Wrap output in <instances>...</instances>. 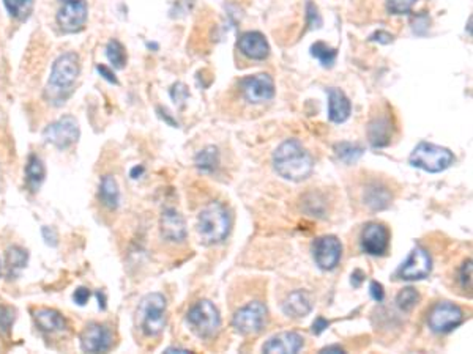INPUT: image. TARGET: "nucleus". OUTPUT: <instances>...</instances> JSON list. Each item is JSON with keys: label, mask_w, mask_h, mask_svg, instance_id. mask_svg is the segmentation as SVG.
Wrapping results in <instances>:
<instances>
[{"label": "nucleus", "mask_w": 473, "mask_h": 354, "mask_svg": "<svg viewBox=\"0 0 473 354\" xmlns=\"http://www.w3.org/2000/svg\"><path fill=\"white\" fill-rule=\"evenodd\" d=\"M267 323V307L261 301H253L235 312L232 326L238 334L251 335L261 332Z\"/></svg>", "instance_id": "7"}, {"label": "nucleus", "mask_w": 473, "mask_h": 354, "mask_svg": "<svg viewBox=\"0 0 473 354\" xmlns=\"http://www.w3.org/2000/svg\"><path fill=\"white\" fill-rule=\"evenodd\" d=\"M33 316L37 326L45 332H61L67 329V321L57 310L38 309Z\"/></svg>", "instance_id": "22"}, {"label": "nucleus", "mask_w": 473, "mask_h": 354, "mask_svg": "<svg viewBox=\"0 0 473 354\" xmlns=\"http://www.w3.org/2000/svg\"><path fill=\"white\" fill-rule=\"evenodd\" d=\"M161 235L171 243H182L187 239V222L177 209L169 208L161 216Z\"/></svg>", "instance_id": "16"}, {"label": "nucleus", "mask_w": 473, "mask_h": 354, "mask_svg": "<svg viewBox=\"0 0 473 354\" xmlns=\"http://www.w3.org/2000/svg\"><path fill=\"white\" fill-rule=\"evenodd\" d=\"M97 296H98V301H100V307L101 309H106V299H104V295H103V293H101V291H98L97 293Z\"/></svg>", "instance_id": "49"}, {"label": "nucleus", "mask_w": 473, "mask_h": 354, "mask_svg": "<svg viewBox=\"0 0 473 354\" xmlns=\"http://www.w3.org/2000/svg\"><path fill=\"white\" fill-rule=\"evenodd\" d=\"M328 353H330V354H343V353H346V350L339 345H330V346H325L320 350V354H328Z\"/></svg>", "instance_id": "45"}, {"label": "nucleus", "mask_w": 473, "mask_h": 354, "mask_svg": "<svg viewBox=\"0 0 473 354\" xmlns=\"http://www.w3.org/2000/svg\"><path fill=\"white\" fill-rule=\"evenodd\" d=\"M97 71H98V73H100L101 76L104 77V79H106L107 82L116 83V86H117V83H118V81H117L116 74H114L112 71L106 67V65H97Z\"/></svg>", "instance_id": "42"}, {"label": "nucleus", "mask_w": 473, "mask_h": 354, "mask_svg": "<svg viewBox=\"0 0 473 354\" xmlns=\"http://www.w3.org/2000/svg\"><path fill=\"white\" fill-rule=\"evenodd\" d=\"M311 56L319 60L323 68H332L338 58V51L325 45L323 41H317L311 46Z\"/></svg>", "instance_id": "27"}, {"label": "nucleus", "mask_w": 473, "mask_h": 354, "mask_svg": "<svg viewBox=\"0 0 473 354\" xmlns=\"http://www.w3.org/2000/svg\"><path fill=\"white\" fill-rule=\"evenodd\" d=\"M232 219L227 208L219 202H210L202 208L197 218V233L201 243L213 246L223 243L231 232Z\"/></svg>", "instance_id": "3"}, {"label": "nucleus", "mask_w": 473, "mask_h": 354, "mask_svg": "<svg viewBox=\"0 0 473 354\" xmlns=\"http://www.w3.org/2000/svg\"><path fill=\"white\" fill-rule=\"evenodd\" d=\"M158 112H160V117H161V118H164L166 122L169 123L171 126H173V128H177L178 123H177L176 120H173V118L169 115V112H167L166 109H161V107H158Z\"/></svg>", "instance_id": "46"}, {"label": "nucleus", "mask_w": 473, "mask_h": 354, "mask_svg": "<svg viewBox=\"0 0 473 354\" xmlns=\"http://www.w3.org/2000/svg\"><path fill=\"white\" fill-rule=\"evenodd\" d=\"M238 49L251 60H265L270 54L268 41L261 32H247L238 38Z\"/></svg>", "instance_id": "19"}, {"label": "nucleus", "mask_w": 473, "mask_h": 354, "mask_svg": "<svg viewBox=\"0 0 473 354\" xmlns=\"http://www.w3.org/2000/svg\"><path fill=\"white\" fill-rule=\"evenodd\" d=\"M464 321V312L460 310L459 305L442 301L437 303L433 310L429 312L428 316V326L431 331L437 334H448L453 329H456L460 323Z\"/></svg>", "instance_id": "8"}, {"label": "nucleus", "mask_w": 473, "mask_h": 354, "mask_svg": "<svg viewBox=\"0 0 473 354\" xmlns=\"http://www.w3.org/2000/svg\"><path fill=\"white\" fill-rule=\"evenodd\" d=\"M364 277H366V274H364L362 269H355V271L352 273V279H350V284L355 287V288H360Z\"/></svg>", "instance_id": "44"}, {"label": "nucleus", "mask_w": 473, "mask_h": 354, "mask_svg": "<svg viewBox=\"0 0 473 354\" xmlns=\"http://www.w3.org/2000/svg\"><path fill=\"white\" fill-rule=\"evenodd\" d=\"M3 3L8 13L20 21L27 19L32 13L33 0H3Z\"/></svg>", "instance_id": "31"}, {"label": "nucleus", "mask_w": 473, "mask_h": 354, "mask_svg": "<svg viewBox=\"0 0 473 354\" xmlns=\"http://www.w3.org/2000/svg\"><path fill=\"white\" fill-rule=\"evenodd\" d=\"M196 167L203 173H213L215 170L218 169L219 166V152L217 147H206L203 150H201L199 153H197L196 159Z\"/></svg>", "instance_id": "26"}, {"label": "nucleus", "mask_w": 473, "mask_h": 354, "mask_svg": "<svg viewBox=\"0 0 473 354\" xmlns=\"http://www.w3.org/2000/svg\"><path fill=\"white\" fill-rule=\"evenodd\" d=\"M166 353H191L189 350H185V348H176V346H171L167 348Z\"/></svg>", "instance_id": "48"}, {"label": "nucleus", "mask_w": 473, "mask_h": 354, "mask_svg": "<svg viewBox=\"0 0 473 354\" xmlns=\"http://www.w3.org/2000/svg\"><path fill=\"white\" fill-rule=\"evenodd\" d=\"M352 104L339 88H328V118L333 123H344L350 117Z\"/></svg>", "instance_id": "20"}, {"label": "nucleus", "mask_w": 473, "mask_h": 354, "mask_svg": "<svg viewBox=\"0 0 473 354\" xmlns=\"http://www.w3.org/2000/svg\"><path fill=\"white\" fill-rule=\"evenodd\" d=\"M136 323L147 337L161 334L166 326V298L161 293L144 296L137 305Z\"/></svg>", "instance_id": "4"}, {"label": "nucleus", "mask_w": 473, "mask_h": 354, "mask_svg": "<svg viewBox=\"0 0 473 354\" xmlns=\"http://www.w3.org/2000/svg\"><path fill=\"white\" fill-rule=\"evenodd\" d=\"M362 249L364 254L373 257H382L390 248V232L379 222H371L364 227L360 239Z\"/></svg>", "instance_id": "12"}, {"label": "nucleus", "mask_w": 473, "mask_h": 354, "mask_svg": "<svg viewBox=\"0 0 473 354\" xmlns=\"http://www.w3.org/2000/svg\"><path fill=\"white\" fill-rule=\"evenodd\" d=\"M100 199L109 209H116L121 202V191L116 178L112 175H104L100 183Z\"/></svg>", "instance_id": "24"}, {"label": "nucleus", "mask_w": 473, "mask_h": 354, "mask_svg": "<svg viewBox=\"0 0 473 354\" xmlns=\"http://www.w3.org/2000/svg\"><path fill=\"white\" fill-rule=\"evenodd\" d=\"M328 326H330V321L325 320V318H323V316L316 318V321H314V325H313V334L320 335Z\"/></svg>", "instance_id": "43"}, {"label": "nucleus", "mask_w": 473, "mask_h": 354, "mask_svg": "<svg viewBox=\"0 0 473 354\" xmlns=\"http://www.w3.org/2000/svg\"><path fill=\"white\" fill-rule=\"evenodd\" d=\"M363 199H364V203H366L371 209H374V211H382V209L390 207L393 195H391V192L388 191V188H385V186L374 183V184H369L366 191H364Z\"/></svg>", "instance_id": "23"}, {"label": "nucleus", "mask_w": 473, "mask_h": 354, "mask_svg": "<svg viewBox=\"0 0 473 354\" xmlns=\"http://www.w3.org/2000/svg\"><path fill=\"white\" fill-rule=\"evenodd\" d=\"M61 2L63 3V2H76V0H61Z\"/></svg>", "instance_id": "50"}, {"label": "nucleus", "mask_w": 473, "mask_h": 354, "mask_svg": "<svg viewBox=\"0 0 473 354\" xmlns=\"http://www.w3.org/2000/svg\"><path fill=\"white\" fill-rule=\"evenodd\" d=\"M73 299H75V303L77 305H84L86 304L88 299H91V291L87 290V288H84V287H79L77 290L75 291V295H73Z\"/></svg>", "instance_id": "40"}, {"label": "nucleus", "mask_w": 473, "mask_h": 354, "mask_svg": "<svg viewBox=\"0 0 473 354\" xmlns=\"http://www.w3.org/2000/svg\"><path fill=\"white\" fill-rule=\"evenodd\" d=\"M41 233H43V238H45V241L47 246H57V232L51 229V227H43V230H41Z\"/></svg>", "instance_id": "41"}, {"label": "nucleus", "mask_w": 473, "mask_h": 354, "mask_svg": "<svg viewBox=\"0 0 473 354\" xmlns=\"http://www.w3.org/2000/svg\"><path fill=\"white\" fill-rule=\"evenodd\" d=\"M79 56L76 52L62 54L52 65L49 81L45 88V98L52 106H62L75 92L79 76Z\"/></svg>", "instance_id": "2"}, {"label": "nucleus", "mask_w": 473, "mask_h": 354, "mask_svg": "<svg viewBox=\"0 0 473 354\" xmlns=\"http://www.w3.org/2000/svg\"><path fill=\"white\" fill-rule=\"evenodd\" d=\"M313 310V301L307 291L297 290L290 293L283 303V312L290 318H303Z\"/></svg>", "instance_id": "21"}, {"label": "nucleus", "mask_w": 473, "mask_h": 354, "mask_svg": "<svg viewBox=\"0 0 473 354\" xmlns=\"http://www.w3.org/2000/svg\"><path fill=\"white\" fill-rule=\"evenodd\" d=\"M409 164L428 173H440L454 164V154L445 147L420 142L409 156Z\"/></svg>", "instance_id": "5"}, {"label": "nucleus", "mask_w": 473, "mask_h": 354, "mask_svg": "<svg viewBox=\"0 0 473 354\" xmlns=\"http://www.w3.org/2000/svg\"><path fill=\"white\" fill-rule=\"evenodd\" d=\"M393 122L388 113H379L368 124V139L374 148H383L391 143Z\"/></svg>", "instance_id": "17"}, {"label": "nucleus", "mask_w": 473, "mask_h": 354, "mask_svg": "<svg viewBox=\"0 0 473 354\" xmlns=\"http://www.w3.org/2000/svg\"><path fill=\"white\" fill-rule=\"evenodd\" d=\"M112 331L104 325H88L81 335V346L87 353H103L112 346Z\"/></svg>", "instance_id": "15"}, {"label": "nucleus", "mask_w": 473, "mask_h": 354, "mask_svg": "<svg viewBox=\"0 0 473 354\" xmlns=\"http://www.w3.org/2000/svg\"><path fill=\"white\" fill-rule=\"evenodd\" d=\"M171 96H172V99H173V103H178V104H183L185 101H187V98L189 96L188 93V88L183 86V83H176V86L172 87L171 90Z\"/></svg>", "instance_id": "37"}, {"label": "nucleus", "mask_w": 473, "mask_h": 354, "mask_svg": "<svg viewBox=\"0 0 473 354\" xmlns=\"http://www.w3.org/2000/svg\"><path fill=\"white\" fill-rule=\"evenodd\" d=\"M418 301H420V293L412 287H407L404 290H401L396 296V305L403 312H412L415 309Z\"/></svg>", "instance_id": "32"}, {"label": "nucleus", "mask_w": 473, "mask_h": 354, "mask_svg": "<svg viewBox=\"0 0 473 354\" xmlns=\"http://www.w3.org/2000/svg\"><path fill=\"white\" fill-rule=\"evenodd\" d=\"M303 345L304 339L298 332H279L265 341L262 351L270 354H295L302 350Z\"/></svg>", "instance_id": "18"}, {"label": "nucleus", "mask_w": 473, "mask_h": 354, "mask_svg": "<svg viewBox=\"0 0 473 354\" xmlns=\"http://www.w3.org/2000/svg\"><path fill=\"white\" fill-rule=\"evenodd\" d=\"M87 3L86 0L76 2H63L62 8L57 13V22L63 32L75 33L84 29L87 22Z\"/></svg>", "instance_id": "14"}, {"label": "nucleus", "mask_w": 473, "mask_h": 354, "mask_svg": "<svg viewBox=\"0 0 473 354\" xmlns=\"http://www.w3.org/2000/svg\"><path fill=\"white\" fill-rule=\"evenodd\" d=\"M393 40L394 37L390 32H387V30H377V32H374L369 37V41H375V43H380V45H390L393 43Z\"/></svg>", "instance_id": "38"}, {"label": "nucleus", "mask_w": 473, "mask_h": 354, "mask_svg": "<svg viewBox=\"0 0 473 354\" xmlns=\"http://www.w3.org/2000/svg\"><path fill=\"white\" fill-rule=\"evenodd\" d=\"M26 177H27V183L29 186H31V189L33 192L38 191V188L41 186V183L45 182V177H46L45 164L38 156H35V154L29 156V161L26 166Z\"/></svg>", "instance_id": "25"}, {"label": "nucleus", "mask_w": 473, "mask_h": 354, "mask_svg": "<svg viewBox=\"0 0 473 354\" xmlns=\"http://www.w3.org/2000/svg\"><path fill=\"white\" fill-rule=\"evenodd\" d=\"M106 56H107V60L112 63L114 68L122 70L125 68V65H127V60H128L127 51H125V47L121 41L111 40L106 46Z\"/></svg>", "instance_id": "30"}, {"label": "nucleus", "mask_w": 473, "mask_h": 354, "mask_svg": "<svg viewBox=\"0 0 473 354\" xmlns=\"http://www.w3.org/2000/svg\"><path fill=\"white\" fill-rule=\"evenodd\" d=\"M343 255V244L339 239L333 235L317 238L313 246V257L316 265L322 271H332L336 268Z\"/></svg>", "instance_id": "10"}, {"label": "nucleus", "mask_w": 473, "mask_h": 354, "mask_svg": "<svg viewBox=\"0 0 473 354\" xmlns=\"http://www.w3.org/2000/svg\"><path fill=\"white\" fill-rule=\"evenodd\" d=\"M27 252L13 246L7 250V268H8V275L10 277H15V275L21 271L22 268H26L27 263Z\"/></svg>", "instance_id": "29"}, {"label": "nucleus", "mask_w": 473, "mask_h": 354, "mask_svg": "<svg viewBox=\"0 0 473 354\" xmlns=\"http://www.w3.org/2000/svg\"><path fill=\"white\" fill-rule=\"evenodd\" d=\"M273 167L287 182H303L314 170V161L300 140L287 139L273 153Z\"/></svg>", "instance_id": "1"}, {"label": "nucleus", "mask_w": 473, "mask_h": 354, "mask_svg": "<svg viewBox=\"0 0 473 354\" xmlns=\"http://www.w3.org/2000/svg\"><path fill=\"white\" fill-rule=\"evenodd\" d=\"M472 260H465L464 265L460 266V271H459V284L460 287L464 288V290H472Z\"/></svg>", "instance_id": "35"}, {"label": "nucleus", "mask_w": 473, "mask_h": 354, "mask_svg": "<svg viewBox=\"0 0 473 354\" xmlns=\"http://www.w3.org/2000/svg\"><path fill=\"white\" fill-rule=\"evenodd\" d=\"M334 152H336V156L341 161H343V163L353 164L362 158L364 150H363V147L357 145V143L341 142V143H336V145H334Z\"/></svg>", "instance_id": "28"}, {"label": "nucleus", "mask_w": 473, "mask_h": 354, "mask_svg": "<svg viewBox=\"0 0 473 354\" xmlns=\"http://www.w3.org/2000/svg\"><path fill=\"white\" fill-rule=\"evenodd\" d=\"M188 325L193 332L202 339H210L218 334L221 328V316L215 304L208 299H201L188 310Z\"/></svg>", "instance_id": "6"}, {"label": "nucleus", "mask_w": 473, "mask_h": 354, "mask_svg": "<svg viewBox=\"0 0 473 354\" xmlns=\"http://www.w3.org/2000/svg\"><path fill=\"white\" fill-rule=\"evenodd\" d=\"M417 2L418 0H387V11L394 16L407 15L410 13Z\"/></svg>", "instance_id": "33"}, {"label": "nucleus", "mask_w": 473, "mask_h": 354, "mask_svg": "<svg viewBox=\"0 0 473 354\" xmlns=\"http://www.w3.org/2000/svg\"><path fill=\"white\" fill-rule=\"evenodd\" d=\"M43 137L47 143H52L59 150H65L79 139V124L75 117L65 115L47 126Z\"/></svg>", "instance_id": "9"}, {"label": "nucleus", "mask_w": 473, "mask_h": 354, "mask_svg": "<svg viewBox=\"0 0 473 354\" xmlns=\"http://www.w3.org/2000/svg\"><path fill=\"white\" fill-rule=\"evenodd\" d=\"M142 173H144V167L142 166H137V167H134V169L133 170H131V173H130V175H131V178H139L141 175H142Z\"/></svg>", "instance_id": "47"}, {"label": "nucleus", "mask_w": 473, "mask_h": 354, "mask_svg": "<svg viewBox=\"0 0 473 354\" xmlns=\"http://www.w3.org/2000/svg\"><path fill=\"white\" fill-rule=\"evenodd\" d=\"M433 269L431 255L423 248H417L410 252L403 266L398 269L396 277L403 280H421L426 279Z\"/></svg>", "instance_id": "11"}, {"label": "nucleus", "mask_w": 473, "mask_h": 354, "mask_svg": "<svg viewBox=\"0 0 473 354\" xmlns=\"http://www.w3.org/2000/svg\"><path fill=\"white\" fill-rule=\"evenodd\" d=\"M369 293H371V298H373L375 303H382L383 299H385V290H383V285L375 280H373L369 284Z\"/></svg>", "instance_id": "39"}, {"label": "nucleus", "mask_w": 473, "mask_h": 354, "mask_svg": "<svg viewBox=\"0 0 473 354\" xmlns=\"http://www.w3.org/2000/svg\"><path fill=\"white\" fill-rule=\"evenodd\" d=\"M245 99L251 104H262L274 96V82L268 74L249 76L240 82Z\"/></svg>", "instance_id": "13"}, {"label": "nucleus", "mask_w": 473, "mask_h": 354, "mask_svg": "<svg viewBox=\"0 0 473 354\" xmlns=\"http://www.w3.org/2000/svg\"><path fill=\"white\" fill-rule=\"evenodd\" d=\"M307 21H308V29H319L322 26V17L313 2L307 3Z\"/></svg>", "instance_id": "36"}, {"label": "nucleus", "mask_w": 473, "mask_h": 354, "mask_svg": "<svg viewBox=\"0 0 473 354\" xmlns=\"http://www.w3.org/2000/svg\"><path fill=\"white\" fill-rule=\"evenodd\" d=\"M15 321V310L7 307V305H0V334H7L11 325Z\"/></svg>", "instance_id": "34"}]
</instances>
